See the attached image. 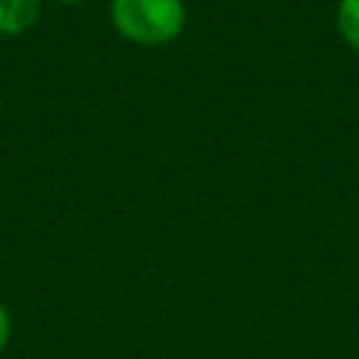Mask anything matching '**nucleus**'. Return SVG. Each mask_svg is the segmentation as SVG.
I'll use <instances>...</instances> for the list:
<instances>
[{
	"label": "nucleus",
	"instance_id": "nucleus-5",
	"mask_svg": "<svg viewBox=\"0 0 359 359\" xmlns=\"http://www.w3.org/2000/svg\"><path fill=\"white\" fill-rule=\"evenodd\" d=\"M53 3H59V6H81L87 0H53Z\"/></svg>",
	"mask_w": 359,
	"mask_h": 359
},
{
	"label": "nucleus",
	"instance_id": "nucleus-1",
	"mask_svg": "<svg viewBox=\"0 0 359 359\" xmlns=\"http://www.w3.org/2000/svg\"><path fill=\"white\" fill-rule=\"evenodd\" d=\"M115 34L140 48H160L185 31L188 11L182 0H109Z\"/></svg>",
	"mask_w": 359,
	"mask_h": 359
},
{
	"label": "nucleus",
	"instance_id": "nucleus-4",
	"mask_svg": "<svg viewBox=\"0 0 359 359\" xmlns=\"http://www.w3.org/2000/svg\"><path fill=\"white\" fill-rule=\"evenodd\" d=\"M8 342H11V314H8L6 303L0 300V356L6 353Z\"/></svg>",
	"mask_w": 359,
	"mask_h": 359
},
{
	"label": "nucleus",
	"instance_id": "nucleus-2",
	"mask_svg": "<svg viewBox=\"0 0 359 359\" xmlns=\"http://www.w3.org/2000/svg\"><path fill=\"white\" fill-rule=\"evenodd\" d=\"M45 0H0V36H25L42 14Z\"/></svg>",
	"mask_w": 359,
	"mask_h": 359
},
{
	"label": "nucleus",
	"instance_id": "nucleus-3",
	"mask_svg": "<svg viewBox=\"0 0 359 359\" xmlns=\"http://www.w3.org/2000/svg\"><path fill=\"white\" fill-rule=\"evenodd\" d=\"M337 31L351 50L359 53V0L337 3Z\"/></svg>",
	"mask_w": 359,
	"mask_h": 359
}]
</instances>
